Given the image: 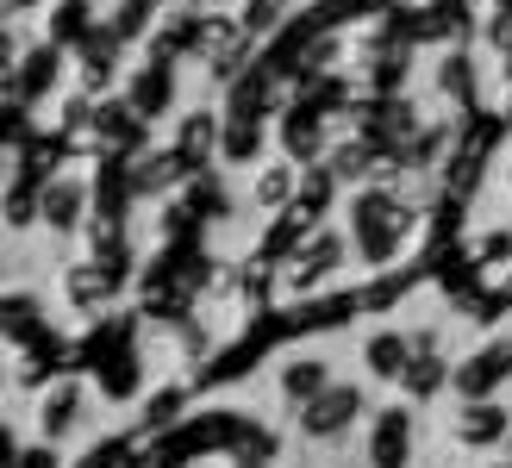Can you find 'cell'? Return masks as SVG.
Masks as SVG:
<instances>
[{"label": "cell", "mask_w": 512, "mask_h": 468, "mask_svg": "<svg viewBox=\"0 0 512 468\" xmlns=\"http://www.w3.org/2000/svg\"><path fill=\"white\" fill-rule=\"evenodd\" d=\"M363 362H369V375H406V362H413V344H406L400 331H375L369 337V350H363Z\"/></svg>", "instance_id": "obj_8"}, {"label": "cell", "mask_w": 512, "mask_h": 468, "mask_svg": "<svg viewBox=\"0 0 512 468\" xmlns=\"http://www.w3.org/2000/svg\"><path fill=\"white\" fill-rule=\"evenodd\" d=\"M150 19V0H125L119 19H113V38H138V25Z\"/></svg>", "instance_id": "obj_11"}, {"label": "cell", "mask_w": 512, "mask_h": 468, "mask_svg": "<svg viewBox=\"0 0 512 468\" xmlns=\"http://www.w3.org/2000/svg\"><path fill=\"white\" fill-rule=\"evenodd\" d=\"M444 94H469V63H444Z\"/></svg>", "instance_id": "obj_13"}, {"label": "cell", "mask_w": 512, "mask_h": 468, "mask_svg": "<svg viewBox=\"0 0 512 468\" xmlns=\"http://www.w3.org/2000/svg\"><path fill=\"white\" fill-rule=\"evenodd\" d=\"M363 412V387H350V381H338V387H325L319 400H306V437H319V444H331V437H344L350 431V419Z\"/></svg>", "instance_id": "obj_1"}, {"label": "cell", "mask_w": 512, "mask_h": 468, "mask_svg": "<svg viewBox=\"0 0 512 468\" xmlns=\"http://www.w3.org/2000/svg\"><path fill=\"white\" fill-rule=\"evenodd\" d=\"M132 107H138V113H157V107H169V75L144 69V75H138V88H132Z\"/></svg>", "instance_id": "obj_9"}, {"label": "cell", "mask_w": 512, "mask_h": 468, "mask_svg": "<svg viewBox=\"0 0 512 468\" xmlns=\"http://www.w3.org/2000/svg\"><path fill=\"white\" fill-rule=\"evenodd\" d=\"M506 375H512V337H500V344H488L475 362L456 369V394H463V400H488Z\"/></svg>", "instance_id": "obj_2"}, {"label": "cell", "mask_w": 512, "mask_h": 468, "mask_svg": "<svg viewBox=\"0 0 512 468\" xmlns=\"http://www.w3.org/2000/svg\"><path fill=\"white\" fill-rule=\"evenodd\" d=\"M369 468H406V456H413V419H406L400 406H388L369 431Z\"/></svg>", "instance_id": "obj_3"}, {"label": "cell", "mask_w": 512, "mask_h": 468, "mask_svg": "<svg viewBox=\"0 0 512 468\" xmlns=\"http://www.w3.org/2000/svg\"><path fill=\"white\" fill-rule=\"evenodd\" d=\"M275 381H281V394H288L294 406H306V400H319L331 387V362L325 356H294V362L275 369Z\"/></svg>", "instance_id": "obj_6"}, {"label": "cell", "mask_w": 512, "mask_h": 468, "mask_svg": "<svg viewBox=\"0 0 512 468\" xmlns=\"http://www.w3.org/2000/svg\"><path fill=\"white\" fill-rule=\"evenodd\" d=\"M506 431H512V419H506V406H494V400H469L463 412H456V437H463L469 450L500 444Z\"/></svg>", "instance_id": "obj_4"}, {"label": "cell", "mask_w": 512, "mask_h": 468, "mask_svg": "<svg viewBox=\"0 0 512 468\" xmlns=\"http://www.w3.org/2000/svg\"><path fill=\"white\" fill-rule=\"evenodd\" d=\"M281 194H288V175H263V181H256V200H281Z\"/></svg>", "instance_id": "obj_14"}, {"label": "cell", "mask_w": 512, "mask_h": 468, "mask_svg": "<svg viewBox=\"0 0 512 468\" xmlns=\"http://www.w3.org/2000/svg\"><path fill=\"white\" fill-rule=\"evenodd\" d=\"M75 425H82V387L63 381L57 394H44V406H38V431L50 437V444H63Z\"/></svg>", "instance_id": "obj_7"}, {"label": "cell", "mask_w": 512, "mask_h": 468, "mask_svg": "<svg viewBox=\"0 0 512 468\" xmlns=\"http://www.w3.org/2000/svg\"><path fill=\"white\" fill-rule=\"evenodd\" d=\"M88 213V181H75V175H57L44 188V225L50 231H75Z\"/></svg>", "instance_id": "obj_5"}, {"label": "cell", "mask_w": 512, "mask_h": 468, "mask_svg": "<svg viewBox=\"0 0 512 468\" xmlns=\"http://www.w3.org/2000/svg\"><path fill=\"white\" fill-rule=\"evenodd\" d=\"M256 125H232V138H225V156H256Z\"/></svg>", "instance_id": "obj_12"}, {"label": "cell", "mask_w": 512, "mask_h": 468, "mask_svg": "<svg viewBox=\"0 0 512 468\" xmlns=\"http://www.w3.org/2000/svg\"><path fill=\"white\" fill-rule=\"evenodd\" d=\"M7 468H63V456H57V444H50V437H44V444H25Z\"/></svg>", "instance_id": "obj_10"}, {"label": "cell", "mask_w": 512, "mask_h": 468, "mask_svg": "<svg viewBox=\"0 0 512 468\" xmlns=\"http://www.w3.org/2000/svg\"><path fill=\"white\" fill-rule=\"evenodd\" d=\"M506 113H512V94H506Z\"/></svg>", "instance_id": "obj_15"}]
</instances>
